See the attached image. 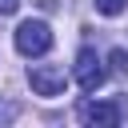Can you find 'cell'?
I'll list each match as a JSON object with an SVG mask.
<instances>
[{
    "mask_svg": "<svg viewBox=\"0 0 128 128\" xmlns=\"http://www.w3.org/2000/svg\"><path fill=\"white\" fill-rule=\"evenodd\" d=\"M52 48V28L44 20H24L16 28V52L20 56H44Z\"/></svg>",
    "mask_w": 128,
    "mask_h": 128,
    "instance_id": "6da1fadb",
    "label": "cell"
},
{
    "mask_svg": "<svg viewBox=\"0 0 128 128\" xmlns=\"http://www.w3.org/2000/svg\"><path fill=\"white\" fill-rule=\"evenodd\" d=\"M76 116H80V124L112 128V124H120V116H128V100H116V104H108V100H84L76 108Z\"/></svg>",
    "mask_w": 128,
    "mask_h": 128,
    "instance_id": "7a4b0ae2",
    "label": "cell"
},
{
    "mask_svg": "<svg viewBox=\"0 0 128 128\" xmlns=\"http://www.w3.org/2000/svg\"><path fill=\"white\" fill-rule=\"evenodd\" d=\"M28 84H32L36 96H60L68 88V72H64V64H32Z\"/></svg>",
    "mask_w": 128,
    "mask_h": 128,
    "instance_id": "3957f363",
    "label": "cell"
},
{
    "mask_svg": "<svg viewBox=\"0 0 128 128\" xmlns=\"http://www.w3.org/2000/svg\"><path fill=\"white\" fill-rule=\"evenodd\" d=\"M72 76H76V84L84 88V92H96L100 84H104V68H100V60H96V52L92 48H80V56H76V68H72Z\"/></svg>",
    "mask_w": 128,
    "mask_h": 128,
    "instance_id": "277c9868",
    "label": "cell"
},
{
    "mask_svg": "<svg viewBox=\"0 0 128 128\" xmlns=\"http://www.w3.org/2000/svg\"><path fill=\"white\" fill-rule=\"evenodd\" d=\"M108 64H112V72H116V76H124V72H128V52H124V48H112Z\"/></svg>",
    "mask_w": 128,
    "mask_h": 128,
    "instance_id": "5b68a950",
    "label": "cell"
},
{
    "mask_svg": "<svg viewBox=\"0 0 128 128\" xmlns=\"http://www.w3.org/2000/svg\"><path fill=\"white\" fill-rule=\"evenodd\" d=\"M96 12L100 16H120L124 12V0H96Z\"/></svg>",
    "mask_w": 128,
    "mask_h": 128,
    "instance_id": "8992f818",
    "label": "cell"
},
{
    "mask_svg": "<svg viewBox=\"0 0 128 128\" xmlns=\"http://www.w3.org/2000/svg\"><path fill=\"white\" fill-rule=\"evenodd\" d=\"M16 8H20V0H0V12H4V16H12Z\"/></svg>",
    "mask_w": 128,
    "mask_h": 128,
    "instance_id": "52a82bcc",
    "label": "cell"
},
{
    "mask_svg": "<svg viewBox=\"0 0 128 128\" xmlns=\"http://www.w3.org/2000/svg\"><path fill=\"white\" fill-rule=\"evenodd\" d=\"M16 116V108H0V120H12Z\"/></svg>",
    "mask_w": 128,
    "mask_h": 128,
    "instance_id": "ba28073f",
    "label": "cell"
}]
</instances>
